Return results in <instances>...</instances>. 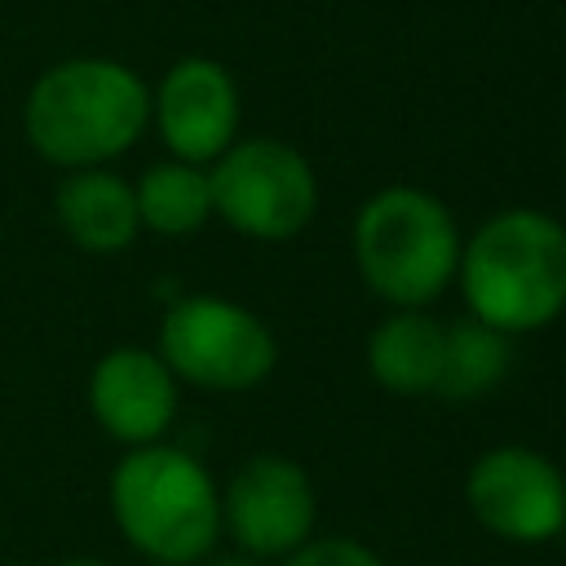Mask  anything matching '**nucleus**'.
<instances>
[{
    "label": "nucleus",
    "mask_w": 566,
    "mask_h": 566,
    "mask_svg": "<svg viewBox=\"0 0 566 566\" xmlns=\"http://www.w3.org/2000/svg\"><path fill=\"white\" fill-rule=\"evenodd\" d=\"M53 217L62 234L88 256H115L133 248L142 230L133 186L111 168H71L53 190Z\"/></svg>",
    "instance_id": "obj_11"
},
{
    "label": "nucleus",
    "mask_w": 566,
    "mask_h": 566,
    "mask_svg": "<svg viewBox=\"0 0 566 566\" xmlns=\"http://www.w3.org/2000/svg\"><path fill=\"white\" fill-rule=\"evenodd\" d=\"M464 500L473 517L513 544H548L566 526V478L531 447H491L469 464Z\"/></svg>",
    "instance_id": "obj_7"
},
{
    "label": "nucleus",
    "mask_w": 566,
    "mask_h": 566,
    "mask_svg": "<svg viewBox=\"0 0 566 566\" xmlns=\"http://www.w3.org/2000/svg\"><path fill=\"white\" fill-rule=\"evenodd\" d=\"M455 274L478 323L539 332L566 310V226L539 208H504L460 248Z\"/></svg>",
    "instance_id": "obj_2"
},
{
    "label": "nucleus",
    "mask_w": 566,
    "mask_h": 566,
    "mask_svg": "<svg viewBox=\"0 0 566 566\" xmlns=\"http://www.w3.org/2000/svg\"><path fill=\"white\" fill-rule=\"evenodd\" d=\"M318 491L314 478L287 455H252L234 469L221 491V531L248 557H287L305 539H314Z\"/></svg>",
    "instance_id": "obj_8"
},
{
    "label": "nucleus",
    "mask_w": 566,
    "mask_h": 566,
    "mask_svg": "<svg viewBox=\"0 0 566 566\" xmlns=\"http://www.w3.org/2000/svg\"><path fill=\"white\" fill-rule=\"evenodd\" d=\"M133 199H137V221L155 234H168V239L195 234L212 217L208 172L199 164H186V159L150 164L142 172V181L133 186Z\"/></svg>",
    "instance_id": "obj_13"
},
{
    "label": "nucleus",
    "mask_w": 566,
    "mask_h": 566,
    "mask_svg": "<svg viewBox=\"0 0 566 566\" xmlns=\"http://www.w3.org/2000/svg\"><path fill=\"white\" fill-rule=\"evenodd\" d=\"M283 566H385V562L358 539L327 535V539H305L301 548H292Z\"/></svg>",
    "instance_id": "obj_15"
},
{
    "label": "nucleus",
    "mask_w": 566,
    "mask_h": 566,
    "mask_svg": "<svg viewBox=\"0 0 566 566\" xmlns=\"http://www.w3.org/2000/svg\"><path fill=\"white\" fill-rule=\"evenodd\" d=\"M155 354L168 371L208 394H243L256 389L274 363L279 340L265 318L226 296H181L159 318Z\"/></svg>",
    "instance_id": "obj_5"
},
{
    "label": "nucleus",
    "mask_w": 566,
    "mask_h": 566,
    "mask_svg": "<svg viewBox=\"0 0 566 566\" xmlns=\"http://www.w3.org/2000/svg\"><path fill=\"white\" fill-rule=\"evenodd\" d=\"M208 186L212 217L261 243L301 234L318 208V177L310 159L274 137H248L221 150L212 159Z\"/></svg>",
    "instance_id": "obj_6"
},
{
    "label": "nucleus",
    "mask_w": 566,
    "mask_h": 566,
    "mask_svg": "<svg viewBox=\"0 0 566 566\" xmlns=\"http://www.w3.org/2000/svg\"><path fill=\"white\" fill-rule=\"evenodd\" d=\"M509 363H513L509 336L486 327V323H478V318H464V323L447 327L442 371H438V389L433 394H442L451 402L486 398L509 376Z\"/></svg>",
    "instance_id": "obj_14"
},
{
    "label": "nucleus",
    "mask_w": 566,
    "mask_h": 566,
    "mask_svg": "<svg viewBox=\"0 0 566 566\" xmlns=\"http://www.w3.org/2000/svg\"><path fill=\"white\" fill-rule=\"evenodd\" d=\"M195 566H261V557H248V553H230V557H203V562H195Z\"/></svg>",
    "instance_id": "obj_16"
},
{
    "label": "nucleus",
    "mask_w": 566,
    "mask_h": 566,
    "mask_svg": "<svg viewBox=\"0 0 566 566\" xmlns=\"http://www.w3.org/2000/svg\"><path fill=\"white\" fill-rule=\"evenodd\" d=\"M442 340H447V327L424 310H394L389 318L376 323L367 340L371 380L402 398L433 394L442 371Z\"/></svg>",
    "instance_id": "obj_12"
},
{
    "label": "nucleus",
    "mask_w": 566,
    "mask_h": 566,
    "mask_svg": "<svg viewBox=\"0 0 566 566\" xmlns=\"http://www.w3.org/2000/svg\"><path fill=\"white\" fill-rule=\"evenodd\" d=\"M177 376L146 345H115L88 371V411L124 447L164 442L177 420Z\"/></svg>",
    "instance_id": "obj_10"
},
{
    "label": "nucleus",
    "mask_w": 566,
    "mask_h": 566,
    "mask_svg": "<svg viewBox=\"0 0 566 566\" xmlns=\"http://www.w3.org/2000/svg\"><path fill=\"white\" fill-rule=\"evenodd\" d=\"M111 517L119 535L159 566H195L221 535V491L181 447H128L111 469Z\"/></svg>",
    "instance_id": "obj_3"
},
{
    "label": "nucleus",
    "mask_w": 566,
    "mask_h": 566,
    "mask_svg": "<svg viewBox=\"0 0 566 566\" xmlns=\"http://www.w3.org/2000/svg\"><path fill=\"white\" fill-rule=\"evenodd\" d=\"M354 261L380 301L420 310L455 279L460 230L429 190L385 186L354 217Z\"/></svg>",
    "instance_id": "obj_4"
},
{
    "label": "nucleus",
    "mask_w": 566,
    "mask_h": 566,
    "mask_svg": "<svg viewBox=\"0 0 566 566\" xmlns=\"http://www.w3.org/2000/svg\"><path fill=\"white\" fill-rule=\"evenodd\" d=\"M150 119L172 150V159L208 164L234 146L239 128V88L230 71L212 57H181L168 66L159 88L150 93Z\"/></svg>",
    "instance_id": "obj_9"
},
{
    "label": "nucleus",
    "mask_w": 566,
    "mask_h": 566,
    "mask_svg": "<svg viewBox=\"0 0 566 566\" xmlns=\"http://www.w3.org/2000/svg\"><path fill=\"white\" fill-rule=\"evenodd\" d=\"M150 124V88L111 57L53 62L27 93L22 128L40 159L57 168H106Z\"/></svg>",
    "instance_id": "obj_1"
},
{
    "label": "nucleus",
    "mask_w": 566,
    "mask_h": 566,
    "mask_svg": "<svg viewBox=\"0 0 566 566\" xmlns=\"http://www.w3.org/2000/svg\"><path fill=\"white\" fill-rule=\"evenodd\" d=\"M57 566H106V562H97V557H66V562H57Z\"/></svg>",
    "instance_id": "obj_17"
}]
</instances>
